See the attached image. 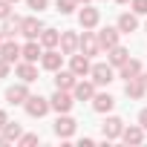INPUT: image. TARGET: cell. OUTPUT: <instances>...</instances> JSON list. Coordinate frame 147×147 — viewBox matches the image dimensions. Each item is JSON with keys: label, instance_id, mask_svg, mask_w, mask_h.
<instances>
[{"label": "cell", "instance_id": "1", "mask_svg": "<svg viewBox=\"0 0 147 147\" xmlns=\"http://www.w3.org/2000/svg\"><path fill=\"white\" fill-rule=\"evenodd\" d=\"M49 107H52V104H49L46 98H40V95H29V98H26V113H29L32 118L46 115V113H49Z\"/></svg>", "mask_w": 147, "mask_h": 147}, {"label": "cell", "instance_id": "2", "mask_svg": "<svg viewBox=\"0 0 147 147\" xmlns=\"http://www.w3.org/2000/svg\"><path fill=\"white\" fill-rule=\"evenodd\" d=\"M20 32H23L29 40H35V38H40V32H43V23H40L38 18H26V20L20 23Z\"/></svg>", "mask_w": 147, "mask_h": 147}, {"label": "cell", "instance_id": "3", "mask_svg": "<svg viewBox=\"0 0 147 147\" xmlns=\"http://www.w3.org/2000/svg\"><path fill=\"white\" fill-rule=\"evenodd\" d=\"M26 98H29V90L23 84H15V87L6 90V101L9 104H26Z\"/></svg>", "mask_w": 147, "mask_h": 147}, {"label": "cell", "instance_id": "4", "mask_svg": "<svg viewBox=\"0 0 147 147\" xmlns=\"http://www.w3.org/2000/svg\"><path fill=\"white\" fill-rule=\"evenodd\" d=\"M101 130H104V138H118V136L124 133V121H121V118H107V121L101 124Z\"/></svg>", "mask_w": 147, "mask_h": 147}, {"label": "cell", "instance_id": "5", "mask_svg": "<svg viewBox=\"0 0 147 147\" xmlns=\"http://www.w3.org/2000/svg\"><path fill=\"white\" fill-rule=\"evenodd\" d=\"M92 81H95V84H110V81H113V66L95 63V66H92Z\"/></svg>", "mask_w": 147, "mask_h": 147}, {"label": "cell", "instance_id": "6", "mask_svg": "<svg viewBox=\"0 0 147 147\" xmlns=\"http://www.w3.org/2000/svg\"><path fill=\"white\" fill-rule=\"evenodd\" d=\"M98 43L104 46V49H113V46H118V29H101L98 32Z\"/></svg>", "mask_w": 147, "mask_h": 147}, {"label": "cell", "instance_id": "7", "mask_svg": "<svg viewBox=\"0 0 147 147\" xmlns=\"http://www.w3.org/2000/svg\"><path fill=\"white\" fill-rule=\"evenodd\" d=\"M58 113H69V107H72V98L66 95V90H58L55 95H52V101H49Z\"/></svg>", "mask_w": 147, "mask_h": 147}, {"label": "cell", "instance_id": "8", "mask_svg": "<svg viewBox=\"0 0 147 147\" xmlns=\"http://www.w3.org/2000/svg\"><path fill=\"white\" fill-rule=\"evenodd\" d=\"M61 46H63L66 55H75V49L81 46V38H78L75 32H63V35H61Z\"/></svg>", "mask_w": 147, "mask_h": 147}, {"label": "cell", "instance_id": "9", "mask_svg": "<svg viewBox=\"0 0 147 147\" xmlns=\"http://www.w3.org/2000/svg\"><path fill=\"white\" fill-rule=\"evenodd\" d=\"M18 55H23V49H20L15 40H6L3 46H0V58H6L9 63H15V61H18Z\"/></svg>", "mask_w": 147, "mask_h": 147}, {"label": "cell", "instance_id": "10", "mask_svg": "<svg viewBox=\"0 0 147 147\" xmlns=\"http://www.w3.org/2000/svg\"><path fill=\"white\" fill-rule=\"evenodd\" d=\"M55 133H58L61 138H69L72 133H75V121H72L69 115H63V118H58V121H55Z\"/></svg>", "mask_w": 147, "mask_h": 147}, {"label": "cell", "instance_id": "11", "mask_svg": "<svg viewBox=\"0 0 147 147\" xmlns=\"http://www.w3.org/2000/svg\"><path fill=\"white\" fill-rule=\"evenodd\" d=\"M144 90H147L144 78H130V81H127V87H124V92H127L130 98H141V95H144Z\"/></svg>", "mask_w": 147, "mask_h": 147}, {"label": "cell", "instance_id": "12", "mask_svg": "<svg viewBox=\"0 0 147 147\" xmlns=\"http://www.w3.org/2000/svg\"><path fill=\"white\" fill-rule=\"evenodd\" d=\"M78 20H81V26H84V29H92V26L98 23V9L84 6V9H81V15H78Z\"/></svg>", "mask_w": 147, "mask_h": 147}, {"label": "cell", "instance_id": "13", "mask_svg": "<svg viewBox=\"0 0 147 147\" xmlns=\"http://www.w3.org/2000/svg\"><path fill=\"white\" fill-rule=\"evenodd\" d=\"M98 38L95 35H90V32H84V38H81V52L84 55H98Z\"/></svg>", "mask_w": 147, "mask_h": 147}, {"label": "cell", "instance_id": "14", "mask_svg": "<svg viewBox=\"0 0 147 147\" xmlns=\"http://www.w3.org/2000/svg\"><path fill=\"white\" fill-rule=\"evenodd\" d=\"M72 72H75V75H87V72H92L87 55H72Z\"/></svg>", "mask_w": 147, "mask_h": 147}, {"label": "cell", "instance_id": "15", "mask_svg": "<svg viewBox=\"0 0 147 147\" xmlns=\"http://www.w3.org/2000/svg\"><path fill=\"white\" fill-rule=\"evenodd\" d=\"M18 75H20V81H23V84H32V81L38 78V69L32 66V61H26V63H20V66H18Z\"/></svg>", "mask_w": 147, "mask_h": 147}, {"label": "cell", "instance_id": "16", "mask_svg": "<svg viewBox=\"0 0 147 147\" xmlns=\"http://www.w3.org/2000/svg\"><path fill=\"white\" fill-rule=\"evenodd\" d=\"M55 87L58 90H72L75 87V72H58L55 75Z\"/></svg>", "mask_w": 147, "mask_h": 147}, {"label": "cell", "instance_id": "17", "mask_svg": "<svg viewBox=\"0 0 147 147\" xmlns=\"http://www.w3.org/2000/svg\"><path fill=\"white\" fill-rule=\"evenodd\" d=\"M113 104H115L113 95H95V98H92V110H95V113H110Z\"/></svg>", "mask_w": 147, "mask_h": 147}, {"label": "cell", "instance_id": "18", "mask_svg": "<svg viewBox=\"0 0 147 147\" xmlns=\"http://www.w3.org/2000/svg\"><path fill=\"white\" fill-rule=\"evenodd\" d=\"M136 26H138V20H136V15H121L118 18V32H136Z\"/></svg>", "mask_w": 147, "mask_h": 147}, {"label": "cell", "instance_id": "19", "mask_svg": "<svg viewBox=\"0 0 147 147\" xmlns=\"http://www.w3.org/2000/svg\"><path fill=\"white\" fill-rule=\"evenodd\" d=\"M127 55H130V52H127L124 46H113V49H110V63L124 66V63H127Z\"/></svg>", "mask_w": 147, "mask_h": 147}, {"label": "cell", "instance_id": "20", "mask_svg": "<svg viewBox=\"0 0 147 147\" xmlns=\"http://www.w3.org/2000/svg\"><path fill=\"white\" fill-rule=\"evenodd\" d=\"M138 72H141V63H138V61H127V63L121 66V78H127V81H130V78H138Z\"/></svg>", "mask_w": 147, "mask_h": 147}, {"label": "cell", "instance_id": "21", "mask_svg": "<svg viewBox=\"0 0 147 147\" xmlns=\"http://www.w3.org/2000/svg\"><path fill=\"white\" fill-rule=\"evenodd\" d=\"M40 61H43V69H61V52H46L40 55Z\"/></svg>", "mask_w": 147, "mask_h": 147}, {"label": "cell", "instance_id": "22", "mask_svg": "<svg viewBox=\"0 0 147 147\" xmlns=\"http://www.w3.org/2000/svg\"><path fill=\"white\" fill-rule=\"evenodd\" d=\"M95 95V87L92 84H87V81H81V84H75V98H81V101H87V98H92Z\"/></svg>", "mask_w": 147, "mask_h": 147}, {"label": "cell", "instance_id": "23", "mask_svg": "<svg viewBox=\"0 0 147 147\" xmlns=\"http://www.w3.org/2000/svg\"><path fill=\"white\" fill-rule=\"evenodd\" d=\"M141 130H144V127H127L121 136H124V141H127V144H138V141L144 138V133H141Z\"/></svg>", "mask_w": 147, "mask_h": 147}, {"label": "cell", "instance_id": "24", "mask_svg": "<svg viewBox=\"0 0 147 147\" xmlns=\"http://www.w3.org/2000/svg\"><path fill=\"white\" fill-rule=\"evenodd\" d=\"M38 58H40V46H38L35 40H29V43L23 46V61H32V63H35Z\"/></svg>", "mask_w": 147, "mask_h": 147}, {"label": "cell", "instance_id": "25", "mask_svg": "<svg viewBox=\"0 0 147 147\" xmlns=\"http://www.w3.org/2000/svg\"><path fill=\"white\" fill-rule=\"evenodd\" d=\"M20 23H23L20 18H15V20H12V18H6V26H3V35H6V38L18 35V32H20Z\"/></svg>", "mask_w": 147, "mask_h": 147}, {"label": "cell", "instance_id": "26", "mask_svg": "<svg viewBox=\"0 0 147 147\" xmlns=\"http://www.w3.org/2000/svg\"><path fill=\"white\" fill-rule=\"evenodd\" d=\"M58 40H61V35H58L55 29H43V32H40V43H43V46H55Z\"/></svg>", "mask_w": 147, "mask_h": 147}, {"label": "cell", "instance_id": "27", "mask_svg": "<svg viewBox=\"0 0 147 147\" xmlns=\"http://www.w3.org/2000/svg\"><path fill=\"white\" fill-rule=\"evenodd\" d=\"M3 138H6V141L20 138V124H9V121H6V127H3Z\"/></svg>", "mask_w": 147, "mask_h": 147}, {"label": "cell", "instance_id": "28", "mask_svg": "<svg viewBox=\"0 0 147 147\" xmlns=\"http://www.w3.org/2000/svg\"><path fill=\"white\" fill-rule=\"evenodd\" d=\"M72 9H75V0H58V12L61 15H69Z\"/></svg>", "mask_w": 147, "mask_h": 147}, {"label": "cell", "instance_id": "29", "mask_svg": "<svg viewBox=\"0 0 147 147\" xmlns=\"http://www.w3.org/2000/svg\"><path fill=\"white\" fill-rule=\"evenodd\" d=\"M12 15V3H9V0H0V20H6Z\"/></svg>", "mask_w": 147, "mask_h": 147}, {"label": "cell", "instance_id": "30", "mask_svg": "<svg viewBox=\"0 0 147 147\" xmlns=\"http://www.w3.org/2000/svg\"><path fill=\"white\" fill-rule=\"evenodd\" d=\"M26 3H29V9H35V12H43L49 0H26Z\"/></svg>", "mask_w": 147, "mask_h": 147}, {"label": "cell", "instance_id": "31", "mask_svg": "<svg viewBox=\"0 0 147 147\" xmlns=\"http://www.w3.org/2000/svg\"><path fill=\"white\" fill-rule=\"evenodd\" d=\"M133 9L136 15H147V0H133Z\"/></svg>", "mask_w": 147, "mask_h": 147}, {"label": "cell", "instance_id": "32", "mask_svg": "<svg viewBox=\"0 0 147 147\" xmlns=\"http://www.w3.org/2000/svg\"><path fill=\"white\" fill-rule=\"evenodd\" d=\"M6 75H9V61L0 58V78H6Z\"/></svg>", "mask_w": 147, "mask_h": 147}, {"label": "cell", "instance_id": "33", "mask_svg": "<svg viewBox=\"0 0 147 147\" xmlns=\"http://www.w3.org/2000/svg\"><path fill=\"white\" fill-rule=\"evenodd\" d=\"M35 141H38V136H23L20 138V144H35Z\"/></svg>", "mask_w": 147, "mask_h": 147}, {"label": "cell", "instance_id": "34", "mask_svg": "<svg viewBox=\"0 0 147 147\" xmlns=\"http://www.w3.org/2000/svg\"><path fill=\"white\" fill-rule=\"evenodd\" d=\"M138 121H141V127L147 130V110H141V113H138Z\"/></svg>", "mask_w": 147, "mask_h": 147}, {"label": "cell", "instance_id": "35", "mask_svg": "<svg viewBox=\"0 0 147 147\" xmlns=\"http://www.w3.org/2000/svg\"><path fill=\"white\" fill-rule=\"evenodd\" d=\"M6 121H9V118H6V113H3V110H0V130H3V127H6Z\"/></svg>", "mask_w": 147, "mask_h": 147}, {"label": "cell", "instance_id": "36", "mask_svg": "<svg viewBox=\"0 0 147 147\" xmlns=\"http://www.w3.org/2000/svg\"><path fill=\"white\" fill-rule=\"evenodd\" d=\"M118 3H127V0H118Z\"/></svg>", "mask_w": 147, "mask_h": 147}, {"label": "cell", "instance_id": "37", "mask_svg": "<svg viewBox=\"0 0 147 147\" xmlns=\"http://www.w3.org/2000/svg\"><path fill=\"white\" fill-rule=\"evenodd\" d=\"M9 3H18V0H9Z\"/></svg>", "mask_w": 147, "mask_h": 147}, {"label": "cell", "instance_id": "38", "mask_svg": "<svg viewBox=\"0 0 147 147\" xmlns=\"http://www.w3.org/2000/svg\"><path fill=\"white\" fill-rule=\"evenodd\" d=\"M144 84H147V75H144Z\"/></svg>", "mask_w": 147, "mask_h": 147}, {"label": "cell", "instance_id": "39", "mask_svg": "<svg viewBox=\"0 0 147 147\" xmlns=\"http://www.w3.org/2000/svg\"><path fill=\"white\" fill-rule=\"evenodd\" d=\"M0 46H3V40H0Z\"/></svg>", "mask_w": 147, "mask_h": 147}, {"label": "cell", "instance_id": "40", "mask_svg": "<svg viewBox=\"0 0 147 147\" xmlns=\"http://www.w3.org/2000/svg\"><path fill=\"white\" fill-rule=\"evenodd\" d=\"M84 3H87V0H84Z\"/></svg>", "mask_w": 147, "mask_h": 147}]
</instances>
